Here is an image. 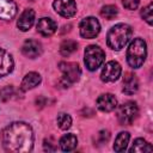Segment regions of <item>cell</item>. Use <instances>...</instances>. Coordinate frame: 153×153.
Segmentation results:
<instances>
[{
	"mask_svg": "<svg viewBox=\"0 0 153 153\" xmlns=\"http://www.w3.org/2000/svg\"><path fill=\"white\" fill-rule=\"evenodd\" d=\"M2 146L7 152L26 153L33 146V131L25 122H13L1 133Z\"/></svg>",
	"mask_w": 153,
	"mask_h": 153,
	"instance_id": "cell-1",
	"label": "cell"
},
{
	"mask_svg": "<svg viewBox=\"0 0 153 153\" xmlns=\"http://www.w3.org/2000/svg\"><path fill=\"white\" fill-rule=\"evenodd\" d=\"M131 33H133V30L128 24H124V23L116 24L109 30L106 35V43L109 48L114 50H121L129 42Z\"/></svg>",
	"mask_w": 153,
	"mask_h": 153,
	"instance_id": "cell-2",
	"label": "cell"
},
{
	"mask_svg": "<svg viewBox=\"0 0 153 153\" xmlns=\"http://www.w3.org/2000/svg\"><path fill=\"white\" fill-rule=\"evenodd\" d=\"M147 56L146 42L142 38H134L127 50V61L131 68H140Z\"/></svg>",
	"mask_w": 153,
	"mask_h": 153,
	"instance_id": "cell-3",
	"label": "cell"
},
{
	"mask_svg": "<svg viewBox=\"0 0 153 153\" xmlns=\"http://www.w3.org/2000/svg\"><path fill=\"white\" fill-rule=\"evenodd\" d=\"M105 60L104 51L98 45H88L85 49V65L88 71H96L103 65Z\"/></svg>",
	"mask_w": 153,
	"mask_h": 153,
	"instance_id": "cell-4",
	"label": "cell"
},
{
	"mask_svg": "<svg viewBox=\"0 0 153 153\" xmlns=\"http://www.w3.org/2000/svg\"><path fill=\"white\" fill-rule=\"evenodd\" d=\"M139 115V108L134 102H127L122 104L117 110V120L121 124H131Z\"/></svg>",
	"mask_w": 153,
	"mask_h": 153,
	"instance_id": "cell-5",
	"label": "cell"
},
{
	"mask_svg": "<svg viewBox=\"0 0 153 153\" xmlns=\"http://www.w3.org/2000/svg\"><path fill=\"white\" fill-rule=\"evenodd\" d=\"M80 35L84 38H94L100 31V24L94 17H87L80 23Z\"/></svg>",
	"mask_w": 153,
	"mask_h": 153,
	"instance_id": "cell-6",
	"label": "cell"
},
{
	"mask_svg": "<svg viewBox=\"0 0 153 153\" xmlns=\"http://www.w3.org/2000/svg\"><path fill=\"white\" fill-rule=\"evenodd\" d=\"M60 71L63 73V80L67 84H72L79 80L81 75V69L75 62H60Z\"/></svg>",
	"mask_w": 153,
	"mask_h": 153,
	"instance_id": "cell-7",
	"label": "cell"
},
{
	"mask_svg": "<svg viewBox=\"0 0 153 153\" xmlns=\"http://www.w3.org/2000/svg\"><path fill=\"white\" fill-rule=\"evenodd\" d=\"M121 72H122V68L117 61H109L105 63V66L102 71L100 79L105 82L116 81L121 75Z\"/></svg>",
	"mask_w": 153,
	"mask_h": 153,
	"instance_id": "cell-8",
	"label": "cell"
},
{
	"mask_svg": "<svg viewBox=\"0 0 153 153\" xmlns=\"http://www.w3.org/2000/svg\"><path fill=\"white\" fill-rule=\"evenodd\" d=\"M53 6L54 10L65 18L73 17L76 13V4L74 0H55Z\"/></svg>",
	"mask_w": 153,
	"mask_h": 153,
	"instance_id": "cell-9",
	"label": "cell"
},
{
	"mask_svg": "<svg viewBox=\"0 0 153 153\" xmlns=\"http://www.w3.org/2000/svg\"><path fill=\"white\" fill-rule=\"evenodd\" d=\"M96 105H97V108L100 111L110 112V111H112V110L116 109V106H117V99L115 98L114 94L105 93V94H102V96H99L97 98Z\"/></svg>",
	"mask_w": 153,
	"mask_h": 153,
	"instance_id": "cell-10",
	"label": "cell"
},
{
	"mask_svg": "<svg viewBox=\"0 0 153 153\" xmlns=\"http://www.w3.org/2000/svg\"><path fill=\"white\" fill-rule=\"evenodd\" d=\"M42 51H43V49H42L41 43L35 39H26L22 47L23 55H25L26 57H30V59H35V57L39 56L42 54Z\"/></svg>",
	"mask_w": 153,
	"mask_h": 153,
	"instance_id": "cell-11",
	"label": "cell"
},
{
	"mask_svg": "<svg viewBox=\"0 0 153 153\" xmlns=\"http://www.w3.org/2000/svg\"><path fill=\"white\" fill-rule=\"evenodd\" d=\"M13 69V59L8 51L0 48V78L10 74Z\"/></svg>",
	"mask_w": 153,
	"mask_h": 153,
	"instance_id": "cell-12",
	"label": "cell"
},
{
	"mask_svg": "<svg viewBox=\"0 0 153 153\" xmlns=\"http://www.w3.org/2000/svg\"><path fill=\"white\" fill-rule=\"evenodd\" d=\"M56 29H57V25L51 18L43 17L37 23V31L42 36H51L56 31Z\"/></svg>",
	"mask_w": 153,
	"mask_h": 153,
	"instance_id": "cell-13",
	"label": "cell"
},
{
	"mask_svg": "<svg viewBox=\"0 0 153 153\" xmlns=\"http://www.w3.org/2000/svg\"><path fill=\"white\" fill-rule=\"evenodd\" d=\"M17 13V5L12 0H0V19L11 20Z\"/></svg>",
	"mask_w": 153,
	"mask_h": 153,
	"instance_id": "cell-14",
	"label": "cell"
},
{
	"mask_svg": "<svg viewBox=\"0 0 153 153\" xmlns=\"http://www.w3.org/2000/svg\"><path fill=\"white\" fill-rule=\"evenodd\" d=\"M33 22H35V11L31 8H27L20 14L17 22V26L22 31H27L33 25Z\"/></svg>",
	"mask_w": 153,
	"mask_h": 153,
	"instance_id": "cell-15",
	"label": "cell"
},
{
	"mask_svg": "<svg viewBox=\"0 0 153 153\" xmlns=\"http://www.w3.org/2000/svg\"><path fill=\"white\" fill-rule=\"evenodd\" d=\"M139 90V80L135 74L126 73L123 76V92L128 96L134 94Z\"/></svg>",
	"mask_w": 153,
	"mask_h": 153,
	"instance_id": "cell-16",
	"label": "cell"
},
{
	"mask_svg": "<svg viewBox=\"0 0 153 153\" xmlns=\"http://www.w3.org/2000/svg\"><path fill=\"white\" fill-rule=\"evenodd\" d=\"M41 84V75L36 72H30L27 73L24 79L22 80V84H20V91L25 92V91H29L33 87H36L37 85Z\"/></svg>",
	"mask_w": 153,
	"mask_h": 153,
	"instance_id": "cell-17",
	"label": "cell"
},
{
	"mask_svg": "<svg viewBox=\"0 0 153 153\" xmlns=\"http://www.w3.org/2000/svg\"><path fill=\"white\" fill-rule=\"evenodd\" d=\"M78 139L74 134H66L60 139V148L63 152H69L73 151L76 147Z\"/></svg>",
	"mask_w": 153,
	"mask_h": 153,
	"instance_id": "cell-18",
	"label": "cell"
},
{
	"mask_svg": "<svg viewBox=\"0 0 153 153\" xmlns=\"http://www.w3.org/2000/svg\"><path fill=\"white\" fill-rule=\"evenodd\" d=\"M129 139H130V135L129 133L127 131H121L116 139H115V143H114V149L116 152H124L128 143H129Z\"/></svg>",
	"mask_w": 153,
	"mask_h": 153,
	"instance_id": "cell-19",
	"label": "cell"
},
{
	"mask_svg": "<svg viewBox=\"0 0 153 153\" xmlns=\"http://www.w3.org/2000/svg\"><path fill=\"white\" fill-rule=\"evenodd\" d=\"M152 151H153V147L151 146V143H148L143 139H136L129 149L130 153H146Z\"/></svg>",
	"mask_w": 153,
	"mask_h": 153,
	"instance_id": "cell-20",
	"label": "cell"
},
{
	"mask_svg": "<svg viewBox=\"0 0 153 153\" xmlns=\"http://www.w3.org/2000/svg\"><path fill=\"white\" fill-rule=\"evenodd\" d=\"M78 49V43L73 39H66L60 45V53L63 56H69Z\"/></svg>",
	"mask_w": 153,
	"mask_h": 153,
	"instance_id": "cell-21",
	"label": "cell"
},
{
	"mask_svg": "<svg viewBox=\"0 0 153 153\" xmlns=\"http://www.w3.org/2000/svg\"><path fill=\"white\" fill-rule=\"evenodd\" d=\"M56 122H57V126H59L60 129L67 130L72 126V117L67 114H60V115H57Z\"/></svg>",
	"mask_w": 153,
	"mask_h": 153,
	"instance_id": "cell-22",
	"label": "cell"
},
{
	"mask_svg": "<svg viewBox=\"0 0 153 153\" xmlns=\"http://www.w3.org/2000/svg\"><path fill=\"white\" fill-rule=\"evenodd\" d=\"M100 16L108 20H111L114 19L116 16H117V8L116 6L114 5H106V6H103L102 10H100Z\"/></svg>",
	"mask_w": 153,
	"mask_h": 153,
	"instance_id": "cell-23",
	"label": "cell"
},
{
	"mask_svg": "<svg viewBox=\"0 0 153 153\" xmlns=\"http://www.w3.org/2000/svg\"><path fill=\"white\" fill-rule=\"evenodd\" d=\"M109 139H110V133L108 130H100L94 137V145H97V146L104 145L105 142H108Z\"/></svg>",
	"mask_w": 153,
	"mask_h": 153,
	"instance_id": "cell-24",
	"label": "cell"
},
{
	"mask_svg": "<svg viewBox=\"0 0 153 153\" xmlns=\"http://www.w3.org/2000/svg\"><path fill=\"white\" fill-rule=\"evenodd\" d=\"M13 96H14V88L12 86H6L0 90V100L2 102L10 100Z\"/></svg>",
	"mask_w": 153,
	"mask_h": 153,
	"instance_id": "cell-25",
	"label": "cell"
},
{
	"mask_svg": "<svg viewBox=\"0 0 153 153\" xmlns=\"http://www.w3.org/2000/svg\"><path fill=\"white\" fill-rule=\"evenodd\" d=\"M152 8H153V5L149 4L148 6H146L145 8H142V11H141V17L149 25H152Z\"/></svg>",
	"mask_w": 153,
	"mask_h": 153,
	"instance_id": "cell-26",
	"label": "cell"
},
{
	"mask_svg": "<svg viewBox=\"0 0 153 153\" xmlns=\"http://www.w3.org/2000/svg\"><path fill=\"white\" fill-rule=\"evenodd\" d=\"M43 148L47 152H55L56 151V145L53 142L51 139H45L44 143H43Z\"/></svg>",
	"mask_w": 153,
	"mask_h": 153,
	"instance_id": "cell-27",
	"label": "cell"
},
{
	"mask_svg": "<svg viewBox=\"0 0 153 153\" xmlns=\"http://www.w3.org/2000/svg\"><path fill=\"white\" fill-rule=\"evenodd\" d=\"M140 0H123V6L128 10H135L139 6Z\"/></svg>",
	"mask_w": 153,
	"mask_h": 153,
	"instance_id": "cell-28",
	"label": "cell"
}]
</instances>
